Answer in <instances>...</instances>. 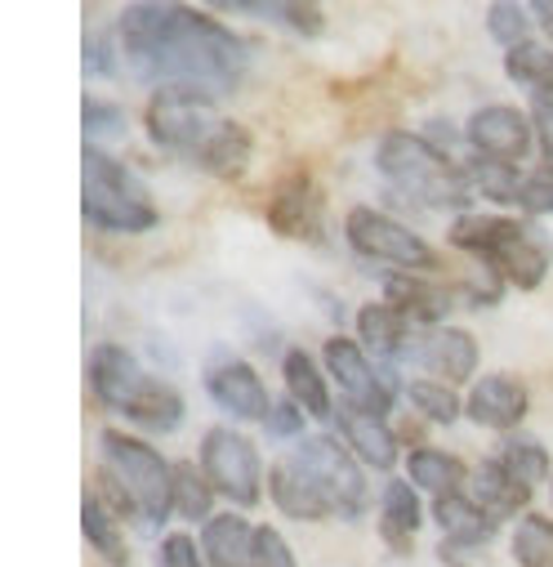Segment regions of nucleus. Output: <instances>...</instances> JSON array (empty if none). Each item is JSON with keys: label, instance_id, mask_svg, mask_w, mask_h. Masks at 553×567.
<instances>
[{"label": "nucleus", "instance_id": "f257e3e1", "mask_svg": "<svg viewBox=\"0 0 553 567\" xmlns=\"http://www.w3.org/2000/svg\"><path fill=\"white\" fill-rule=\"evenodd\" d=\"M116 37L138 81L197 85L215 99L237 90L250 63L246 41L228 23L192 6H157V0L125 6L116 19Z\"/></svg>", "mask_w": 553, "mask_h": 567}, {"label": "nucleus", "instance_id": "f03ea898", "mask_svg": "<svg viewBox=\"0 0 553 567\" xmlns=\"http://www.w3.org/2000/svg\"><path fill=\"white\" fill-rule=\"evenodd\" d=\"M447 241L482 264V272L500 277L513 291H540L553 268L549 237L513 215H460L447 233Z\"/></svg>", "mask_w": 553, "mask_h": 567}, {"label": "nucleus", "instance_id": "7ed1b4c3", "mask_svg": "<svg viewBox=\"0 0 553 567\" xmlns=\"http://www.w3.org/2000/svg\"><path fill=\"white\" fill-rule=\"evenodd\" d=\"M375 171L388 179L397 197L425 210H460L469 202V175L451 162V153H438L425 134L388 130L375 144Z\"/></svg>", "mask_w": 553, "mask_h": 567}, {"label": "nucleus", "instance_id": "20e7f679", "mask_svg": "<svg viewBox=\"0 0 553 567\" xmlns=\"http://www.w3.org/2000/svg\"><path fill=\"white\" fill-rule=\"evenodd\" d=\"M81 210L98 233L112 237H138L161 224V210L144 188V179L94 144H85L81 157Z\"/></svg>", "mask_w": 553, "mask_h": 567}, {"label": "nucleus", "instance_id": "39448f33", "mask_svg": "<svg viewBox=\"0 0 553 567\" xmlns=\"http://www.w3.org/2000/svg\"><path fill=\"white\" fill-rule=\"evenodd\" d=\"M223 125H228V116L219 112L215 94L197 90V85H157L144 107V130L153 144L170 157L192 162L197 171H201L206 153L215 148Z\"/></svg>", "mask_w": 553, "mask_h": 567}, {"label": "nucleus", "instance_id": "423d86ee", "mask_svg": "<svg viewBox=\"0 0 553 567\" xmlns=\"http://www.w3.org/2000/svg\"><path fill=\"white\" fill-rule=\"evenodd\" d=\"M103 465L125 483V492L138 505V527L157 532L175 514V465L144 439H134L125 430H103L98 434Z\"/></svg>", "mask_w": 553, "mask_h": 567}, {"label": "nucleus", "instance_id": "0eeeda50", "mask_svg": "<svg viewBox=\"0 0 553 567\" xmlns=\"http://www.w3.org/2000/svg\"><path fill=\"white\" fill-rule=\"evenodd\" d=\"M344 237L362 259L388 264L397 272H442L438 250L415 228H406L397 215H388L379 206H353L344 215Z\"/></svg>", "mask_w": 553, "mask_h": 567}, {"label": "nucleus", "instance_id": "6e6552de", "mask_svg": "<svg viewBox=\"0 0 553 567\" xmlns=\"http://www.w3.org/2000/svg\"><path fill=\"white\" fill-rule=\"evenodd\" d=\"M201 470L210 478V487L241 505V509H254L263 501V461H259V447L241 434V430H228V424H215V430L201 434Z\"/></svg>", "mask_w": 553, "mask_h": 567}, {"label": "nucleus", "instance_id": "1a4fd4ad", "mask_svg": "<svg viewBox=\"0 0 553 567\" xmlns=\"http://www.w3.org/2000/svg\"><path fill=\"white\" fill-rule=\"evenodd\" d=\"M291 461L322 487V496L331 501L335 518H362L371 492H366L362 461L353 452H344L331 434H313V439H300V447L291 452Z\"/></svg>", "mask_w": 553, "mask_h": 567}, {"label": "nucleus", "instance_id": "9d476101", "mask_svg": "<svg viewBox=\"0 0 553 567\" xmlns=\"http://www.w3.org/2000/svg\"><path fill=\"white\" fill-rule=\"evenodd\" d=\"M322 362H326L331 380L344 389V402L362 406L371 415H388L393 402H397V389H406L393 367H375L366 358V349L357 340H348V336H331L322 344Z\"/></svg>", "mask_w": 553, "mask_h": 567}, {"label": "nucleus", "instance_id": "9b49d317", "mask_svg": "<svg viewBox=\"0 0 553 567\" xmlns=\"http://www.w3.org/2000/svg\"><path fill=\"white\" fill-rule=\"evenodd\" d=\"M465 138H469V148L473 157L482 162H500V166H518L531 157L535 148V125L522 107L513 103H482L469 112L465 121Z\"/></svg>", "mask_w": 553, "mask_h": 567}, {"label": "nucleus", "instance_id": "f8f14e48", "mask_svg": "<svg viewBox=\"0 0 553 567\" xmlns=\"http://www.w3.org/2000/svg\"><path fill=\"white\" fill-rule=\"evenodd\" d=\"M268 228L286 241H322V224H326V193L317 184V175L309 166H295L282 184L272 188L268 210H263Z\"/></svg>", "mask_w": 553, "mask_h": 567}, {"label": "nucleus", "instance_id": "ddd939ff", "mask_svg": "<svg viewBox=\"0 0 553 567\" xmlns=\"http://www.w3.org/2000/svg\"><path fill=\"white\" fill-rule=\"evenodd\" d=\"M478 358H482V349H478V340H473L465 327L410 331V344H406V353H401V362L429 371V375L442 380V384H451V380H456V384L473 380V375H478Z\"/></svg>", "mask_w": 553, "mask_h": 567}, {"label": "nucleus", "instance_id": "4468645a", "mask_svg": "<svg viewBox=\"0 0 553 567\" xmlns=\"http://www.w3.org/2000/svg\"><path fill=\"white\" fill-rule=\"evenodd\" d=\"M460 287L438 281L429 272H388L384 277V305H393L415 331H434L456 309Z\"/></svg>", "mask_w": 553, "mask_h": 567}, {"label": "nucleus", "instance_id": "2eb2a0df", "mask_svg": "<svg viewBox=\"0 0 553 567\" xmlns=\"http://www.w3.org/2000/svg\"><path fill=\"white\" fill-rule=\"evenodd\" d=\"M206 393L215 398V406L241 424H263L272 411V398L259 380V371L241 358H215L206 367Z\"/></svg>", "mask_w": 553, "mask_h": 567}, {"label": "nucleus", "instance_id": "dca6fc26", "mask_svg": "<svg viewBox=\"0 0 553 567\" xmlns=\"http://www.w3.org/2000/svg\"><path fill=\"white\" fill-rule=\"evenodd\" d=\"M526 411H531V393L509 371L473 380V389L465 398V415L478 424V430H491V434H504V439L518 434V424L526 420Z\"/></svg>", "mask_w": 553, "mask_h": 567}, {"label": "nucleus", "instance_id": "f3484780", "mask_svg": "<svg viewBox=\"0 0 553 567\" xmlns=\"http://www.w3.org/2000/svg\"><path fill=\"white\" fill-rule=\"evenodd\" d=\"M148 384V371L138 367V358L125 344H98L90 353V389L107 411H129V402L138 398V389Z\"/></svg>", "mask_w": 553, "mask_h": 567}, {"label": "nucleus", "instance_id": "a211bd4d", "mask_svg": "<svg viewBox=\"0 0 553 567\" xmlns=\"http://www.w3.org/2000/svg\"><path fill=\"white\" fill-rule=\"evenodd\" d=\"M335 420H340V434H344V443H348V452L366 465V470H393L397 465V456H401V443H397V430L388 424V415H371V411H362V406H340L335 411Z\"/></svg>", "mask_w": 553, "mask_h": 567}, {"label": "nucleus", "instance_id": "6ab92c4d", "mask_svg": "<svg viewBox=\"0 0 553 567\" xmlns=\"http://www.w3.org/2000/svg\"><path fill=\"white\" fill-rule=\"evenodd\" d=\"M268 496H272V505L282 509L286 518H300V523H326V518H335V509H331V501L322 496V487L286 456V461H276L272 470H268Z\"/></svg>", "mask_w": 553, "mask_h": 567}, {"label": "nucleus", "instance_id": "aec40b11", "mask_svg": "<svg viewBox=\"0 0 553 567\" xmlns=\"http://www.w3.org/2000/svg\"><path fill=\"white\" fill-rule=\"evenodd\" d=\"M425 527V505L406 478H388L379 496V536L393 554H410V536Z\"/></svg>", "mask_w": 553, "mask_h": 567}, {"label": "nucleus", "instance_id": "412c9836", "mask_svg": "<svg viewBox=\"0 0 553 567\" xmlns=\"http://www.w3.org/2000/svg\"><path fill=\"white\" fill-rule=\"evenodd\" d=\"M357 344L366 353H375L384 367H393V362H401V353L410 344V322L393 305L371 300V305L357 309Z\"/></svg>", "mask_w": 553, "mask_h": 567}, {"label": "nucleus", "instance_id": "4be33fe9", "mask_svg": "<svg viewBox=\"0 0 553 567\" xmlns=\"http://www.w3.org/2000/svg\"><path fill=\"white\" fill-rule=\"evenodd\" d=\"M469 496H473L495 523L522 518L526 505H531V487L513 483L500 461H478V465H473V474H469Z\"/></svg>", "mask_w": 553, "mask_h": 567}, {"label": "nucleus", "instance_id": "5701e85b", "mask_svg": "<svg viewBox=\"0 0 553 567\" xmlns=\"http://www.w3.org/2000/svg\"><path fill=\"white\" fill-rule=\"evenodd\" d=\"M434 518L442 527V540H456V545H478L487 549L500 532V523L469 496V492H456V496H438L434 501Z\"/></svg>", "mask_w": 553, "mask_h": 567}, {"label": "nucleus", "instance_id": "b1692460", "mask_svg": "<svg viewBox=\"0 0 553 567\" xmlns=\"http://www.w3.org/2000/svg\"><path fill=\"white\" fill-rule=\"evenodd\" d=\"M125 420H134L138 430H148V434H175V430H184V420H188V402L170 380L148 375V384L138 389V398L129 402Z\"/></svg>", "mask_w": 553, "mask_h": 567}, {"label": "nucleus", "instance_id": "393cba45", "mask_svg": "<svg viewBox=\"0 0 553 567\" xmlns=\"http://www.w3.org/2000/svg\"><path fill=\"white\" fill-rule=\"evenodd\" d=\"M206 567H254V527L241 514H215L201 527Z\"/></svg>", "mask_w": 553, "mask_h": 567}, {"label": "nucleus", "instance_id": "a878e982", "mask_svg": "<svg viewBox=\"0 0 553 567\" xmlns=\"http://www.w3.org/2000/svg\"><path fill=\"white\" fill-rule=\"evenodd\" d=\"M282 380H286V393L304 406V415H313V420H331V415H335L331 384H326V375H322V367L313 362L309 349H300V344L286 349V358H282Z\"/></svg>", "mask_w": 553, "mask_h": 567}, {"label": "nucleus", "instance_id": "bb28decb", "mask_svg": "<svg viewBox=\"0 0 553 567\" xmlns=\"http://www.w3.org/2000/svg\"><path fill=\"white\" fill-rule=\"evenodd\" d=\"M465 478H469L465 461L442 452V447H410L406 452V483L420 487V492H434V501L438 496H456Z\"/></svg>", "mask_w": 553, "mask_h": 567}, {"label": "nucleus", "instance_id": "cd10ccee", "mask_svg": "<svg viewBox=\"0 0 553 567\" xmlns=\"http://www.w3.org/2000/svg\"><path fill=\"white\" fill-rule=\"evenodd\" d=\"M81 532H85V545L107 563V567H129V540L116 523V514L90 492L81 501Z\"/></svg>", "mask_w": 553, "mask_h": 567}, {"label": "nucleus", "instance_id": "c85d7f7f", "mask_svg": "<svg viewBox=\"0 0 553 567\" xmlns=\"http://www.w3.org/2000/svg\"><path fill=\"white\" fill-rule=\"evenodd\" d=\"M504 76H509L518 90H526L531 103H535V99H553V50H549V45H535V41L509 50V54H504Z\"/></svg>", "mask_w": 553, "mask_h": 567}, {"label": "nucleus", "instance_id": "c756f323", "mask_svg": "<svg viewBox=\"0 0 553 567\" xmlns=\"http://www.w3.org/2000/svg\"><path fill=\"white\" fill-rule=\"evenodd\" d=\"M237 14H250V19H272L300 37H322L326 32V10L322 6H309V0H276V6H263V0H241V6H228Z\"/></svg>", "mask_w": 553, "mask_h": 567}, {"label": "nucleus", "instance_id": "7c9ffc66", "mask_svg": "<svg viewBox=\"0 0 553 567\" xmlns=\"http://www.w3.org/2000/svg\"><path fill=\"white\" fill-rule=\"evenodd\" d=\"M406 402L420 411L429 424H456L465 415V398L456 393V384H442V380H406Z\"/></svg>", "mask_w": 553, "mask_h": 567}, {"label": "nucleus", "instance_id": "2f4dec72", "mask_svg": "<svg viewBox=\"0 0 553 567\" xmlns=\"http://www.w3.org/2000/svg\"><path fill=\"white\" fill-rule=\"evenodd\" d=\"M495 461H500L504 474H509L513 483H522V487H535V483H544V478L553 474L544 443H540V439H526V434H509Z\"/></svg>", "mask_w": 553, "mask_h": 567}, {"label": "nucleus", "instance_id": "473e14b6", "mask_svg": "<svg viewBox=\"0 0 553 567\" xmlns=\"http://www.w3.org/2000/svg\"><path fill=\"white\" fill-rule=\"evenodd\" d=\"M215 487H210V478H206V470L201 465H188V461H179L175 465V514L179 518H188V523H210L215 518Z\"/></svg>", "mask_w": 553, "mask_h": 567}, {"label": "nucleus", "instance_id": "72a5a7b5", "mask_svg": "<svg viewBox=\"0 0 553 567\" xmlns=\"http://www.w3.org/2000/svg\"><path fill=\"white\" fill-rule=\"evenodd\" d=\"M513 563L518 567H553V518L526 509L513 527Z\"/></svg>", "mask_w": 553, "mask_h": 567}, {"label": "nucleus", "instance_id": "f704fd0d", "mask_svg": "<svg viewBox=\"0 0 553 567\" xmlns=\"http://www.w3.org/2000/svg\"><path fill=\"white\" fill-rule=\"evenodd\" d=\"M465 175H469V188L487 202H500V206H518V193H522V171L518 166H500V162H482V157H469L465 162Z\"/></svg>", "mask_w": 553, "mask_h": 567}, {"label": "nucleus", "instance_id": "c9c22d12", "mask_svg": "<svg viewBox=\"0 0 553 567\" xmlns=\"http://www.w3.org/2000/svg\"><path fill=\"white\" fill-rule=\"evenodd\" d=\"M81 125H85V144H94V148H103V144H112V138H121L125 130H129V116H125V107L121 103H112V99H85V107H81Z\"/></svg>", "mask_w": 553, "mask_h": 567}, {"label": "nucleus", "instance_id": "e433bc0d", "mask_svg": "<svg viewBox=\"0 0 553 567\" xmlns=\"http://www.w3.org/2000/svg\"><path fill=\"white\" fill-rule=\"evenodd\" d=\"M487 32H491V41L504 45V54H509V50H518V45L531 41V10L513 6V0H495V6L487 10Z\"/></svg>", "mask_w": 553, "mask_h": 567}, {"label": "nucleus", "instance_id": "4c0bfd02", "mask_svg": "<svg viewBox=\"0 0 553 567\" xmlns=\"http://www.w3.org/2000/svg\"><path fill=\"white\" fill-rule=\"evenodd\" d=\"M304 424H309L304 406H300L295 398H282V402H272V411H268V420H263V434H268L272 443H286V439H304Z\"/></svg>", "mask_w": 553, "mask_h": 567}, {"label": "nucleus", "instance_id": "58836bf2", "mask_svg": "<svg viewBox=\"0 0 553 567\" xmlns=\"http://www.w3.org/2000/svg\"><path fill=\"white\" fill-rule=\"evenodd\" d=\"M518 206L526 215H553V166H535V171L522 175Z\"/></svg>", "mask_w": 553, "mask_h": 567}, {"label": "nucleus", "instance_id": "ea45409f", "mask_svg": "<svg viewBox=\"0 0 553 567\" xmlns=\"http://www.w3.org/2000/svg\"><path fill=\"white\" fill-rule=\"evenodd\" d=\"M254 567H300L291 540L276 532V527H254Z\"/></svg>", "mask_w": 553, "mask_h": 567}, {"label": "nucleus", "instance_id": "a19ab883", "mask_svg": "<svg viewBox=\"0 0 553 567\" xmlns=\"http://www.w3.org/2000/svg\"><path fill=\"white\" fill-rule=\"evenodd\" d=\"M157 567H206L201 540H192L188 532H170L157 545Z\"/></svg>", "mask_w": 553, "mask_h": 567}, {"label": "nucleus", "instance_id": "79ce46f5", "mask_svg": "<svg viewBox=\"0 0 553 567\" xmlns=\"http://www.w3.org/2000/svg\"><path fill=\"white\" fill-rule=\"evenodd\" d=\"M94 496L116 514V518H138V505H134V496L125 492V483L103 465L98 474H94Z\"/></svg>", "mask_w": 553, "mask_h": 567}, {"label": "nucleus", "instance_id": "37998d69", "mask_svg": "<svg viewBox=\"0 0 553 567\" xmlns=\"http://www.w3.org/2000/svg\"><path fill=\"white\" fill-rule=\"evenodd\" d=\"M531 125H535V148L544 153V166H553V99L531 103Z\"/></svg>", "mask_w": 553, "mask_h": 567}, {"label": "nucleus", "instance_id": "c03bdc74", "mask_svg": "<svg viewBox=\"0 0 553 567\" xmlns=\"http://www.w3.org/2000/svg\"><path fill=\"white\" fill-rule=\"evenodd\" d=\"M85 76H116V63H112V45L107 37H85Z\"/></svg>", "mask_w": 553, "mask_h": 567}, {"label": "nucleus", "instance_id": "a18cd8bd", "mask_svg": "<svg viewBox=\"0 0 553 567\" xmlns=\"http://www.w3.org/2000/svg\"><path fill=\"white\" fill-rule=\"evenodd\" d=\"M482 554H487V549H478V545H456V540H442V545H438L442 567H491Z\"/></svg>", "mask_w": 553, "mask_h": 567}, {"label": "nucleus", "instance_id": "49530a36", "mask_svg": "<svg viewBox=\"0 0 553 567\" xmlns=\"http://www.w3.org/2000/svg\"><path fill=\"white\" fill-rule=\"evenodd\" d=\"M531 19H535L540 32L553 41V0H535V6H531Z\"/></svg>", "mask_w": 553, "mask_h": 567}, {"label": "nucleus", "instance_id": "de8ad7c7", "mask_svg": "<svg viewBox=\"0 0 553 567\" xmlns=\"http://www.w3.org/2000/svg\"><path fill=\"white\" fill-rule=\"evenodd\" d=\"M549 496H553V487H549Z\"/></svg>", "mask_w": 553, "mask_h": 567}]
</instances>
